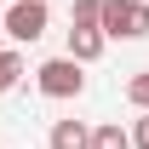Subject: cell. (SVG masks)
I'll return each mask as SVG.
<instances>
[{
  "mask_svg": "<svg viewBox=\"0 0 149 149\" xmlns=\"http://www.w3.org/2000/svg\"><path fill=\"white\" fill-rule=\"evenodd\" d=\"M103 35H109V40L149 35V6H143V0H103Z\"/></svg>",
  "mask_w": 149,
  "mask_h": 149,
  "instance_id": "cell-1",
  "label": "cell"
},
{
  "mask_svg": "<svg viewBox=\"0 0 149 149\" xmlns=\"http://www.w3.org/2000/svg\"><path fill=\"white\" fill-rule=\"evenodd\" d=\"M35 80H40V92H46V97H80V86H86L80 57H52V63H40Z\"/></svg>",
  "mask_w": 149,
  "mask_h": 149,
  "instance_id": "cell-2",
  "label": "cell"
},
{
  "mask_svg": "<svg viewBox=\"0 0 149 149\" xmlns=\"http://www.w3.org/2000/svg\"><path fill=\"white\" fill-rule=\"evenodd\" d=\"M6 35L23 40V46L40 40V35H46V0H17V6L6 12Z\"/></svg>",
  "mask_w": 149,
  "mask_h": 149,
  "instance_id": "cell-3",
  "label": "cell"
},
{
  "mask_svg": "<svg viewBox=\"0 0 149 149\" xmlns=\"http://www.w3.org/2000/svg\"><path fill=\"white\" fill-rule=\"evenodd\" d=\"M103 29H69V57H80V63H92L97 52H103Z\"/></svg>",
  "mask_w": 149,
  "mask_h": 149,
  "instance_id": "cell-4",
  "label": "cell"
},
{
  "mask_svg": "<svg viewBox=\"0 0 149 149\" xmlns=\"http://www.w3.org/2000/svg\"><path fill=\"white\" fill-rule=\"evenodd\" d=\"M52 149H92V126H80V120H57V126H52Z\"/></svg>",
  "mask_w": 149,
  "mask_h": 149,
  "instance_id": "cell-5",
  "label": "cell"
},
{
  "mask_svg": "<svg viewBox=\"0 0 149 149\" xmlns=\"http://www.w3.org/2000/svg\"><path fill=\"white\" fill-rule=\"evenodd\" d=\"M92 149H138V143H132V132H120V120H103L92 126Z\"/></svg>",
  "mask_w": 149,
  "mask_h": 149,
  "instance_id": "cell-6",
  "label": "cell"
},
{
  "mask_svg": "<svg viewBox=\"0 0 149 149\" xmlns=\"http://www.w3.org/2000/svg\"><path fill=\"white\" fill-rule=\"evenodd\" d=\"M74 29H103V0H74Z\"/></svg>",
  "mask_w": 149,
  "mask_h": 149,
  "instance_id": "cell-7",
  "label": "cell"
},
{
  "mask_svg": "<svg viewBox=\"0 0 149 149\" xmlns=\"http://www.w3.org/2000/svg\"><path fill=\"white\" fill-rule=\"evenodd\" d=\"M17 74H23V57H17V52H0V92H12Z\"/></svg>",
  "mask_w": 149,
  "mask_h": 149,
  "instance_id": "cell-8",
  "label": "cell"
},
{
  "mask_svg": "<svg viewBox=\"0 0 149 149\" xmlns=\"http://www.w3.org/2000/svg\"><path fill=\"white\" fill-rule=\"evenodd\" d=\"M126 97L138 103V109H149V69H143V74H132V80H126Z\"/></svg>",
  "mask_w": 149,
  "mask_h": 149,
  "instance_id": "cell-9",
  "label": "cell"
},
{
  "mask_svg": "<svg viewBox=\"0 0 149 149\" xmlns=\"http://www.w3.org/2000/svg\"><path fill=\"white\" fill-rule=\"evenodd\" d=\"M132 143H138V149H149V109H143V120L132 126Z\"/></svg>",
  "mask_w": 149,
  "mask_h": 149,
  "instance_id": "cell-10",
  "label": "cell"
},
{
  "mask_svg": "<svg viewBox=\"0 0 149 149\" xmlns=\"http://www.w3.org/2000/svg\"><path fill=\"white\" fill-rule=\"evenodd\" d=\"M0 40H6V23H0Z\"/></svg>",
  "mask_w": 149,
  "mask_h": 149,
  "instance_id": "cell-11",
  "label": "cell"
}]
</instances>
